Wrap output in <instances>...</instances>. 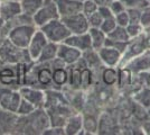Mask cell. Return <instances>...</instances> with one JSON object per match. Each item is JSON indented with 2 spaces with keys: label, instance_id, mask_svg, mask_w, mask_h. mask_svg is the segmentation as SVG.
Segmentation results:
<instances>
[{
  "label": "cell",
  "instance_id": "ac0fdd59",
  "mask_svg": "<svg viewBox=\"0 0 150 135\" xmlns=\"http://www.w3.org/2000/svg\"><path fill=\"white\" fill-rule=\"evenodd\" d=\"M102 81L105 86H114L118 84V79H119V71L115 69V66H105L102 73H101Z\"/></svg>",
  "mask_w": 150,
  "mask_h": 135
},
{
  "label": "cell",
  "instance_id": "ffe728a7",
  "mask_svg": "<svg viewBox=\"0 0 150 135\" xmlns=\"http://www.w3.org/2000/svg\"><path fill=\"white\" fill-rule=\"evenodd\" d=\"M108 39H113V41H119V42H125V43H128L130 41V37L127 33L125 27H122V26H117L110 34H108Z\"/></svg>",
  "mask_w": 150,
  "mask_h": 135
},
{
  "label": "cell",
  "instance_id": "7a4b0ae2",
  "mask_svg": "<svg viewBox=\"0 0 150 135\" xmlns=\"http://www.w3.org/2000/svg\"><path fill=\"white\" fill-rule=\"evenodd\" d=\"M39 29L45 34L48 42L56 43V44L63 43L71 35V32L67 29V27L65 26L61 18L50 20V23L39 27Z\"/></svg>",
  "mask_w": 150,
  "mask_h": 135
},
{
  "label": "cell",
  "instance_id": "3957f363",
  "mask_svg": "<svg viewBox=\"0 0 150 135\" xmlns=\"http://www.w3.org/2000/svg\"><path fill=\"white\" fill-rule=\"evenodd\" d=\"M56 18H61V17H59L56 4H55L54 0H45L44 5L40 7L39 10L33 16L34 25L37 28L42 27L47 23H50V20L56 19Z\"/></svg>",
  "mask_w": 150,
  "mask_h": 135
},
{
  "label": "cell",
  "instance_id": "4dcf8cb0",
  "mask_svg": "<svg viewBox=\"0 0 150 135\" xmlns=\"http://www.w3.org/2000/svg\"><path fill=\"white\" fill-rule=\"evenodd\" d=\"M140 25L144 27V29L150 26V7L144 8L141 10V15H140V20H139Z\"/></svg>",
  "mask_w": 150,
  "mask_h": 135
},
{
  "label": "cell",
  "instance_id": "ba28073f",
  "mask_svg": "<svg viewBox=\"0 0 150 135\" xmlns=\"http://www.w3.org/2000/svg\"><path fill=\"white\" fill-rule=\"evenodd\" d=\"M21 11V6L19 0H5L1 1L0 6V19L5 21L15 19L18 17Z\"/></svg>",
  "mask_w": 150,
  "mask_h": 135
},
{
  "label": "cell",
  "instance_id": "7bdbcfd3",
  "mask_svg": "<svg viewBox=\"0 0 150 135\" xmlns=\"http://www.w3.org/2000/svg\"><path fill=\"white\" fill-rule=\"evenodd\" d=\"M148 1H149V2H150V0H148Z\"/></svg>",
  "mask_w": 150,
  "mask_h": 135
},
{
  "label": "cell",
  "instance_id": "60d3db41",
  "mask_svg": "<svg viewBox=\"0 0 150 135\" xmlns=\"http://www.w3.org/2000/svg\"><path fill=\"white\" fill-rule=\"evenodd\" d=\"M0 6H1V0H0Z\"/></svg>",
  "mask_w": 150,
  "mask_h": 135
},
{
  "label": "cell",
  "instance_id": "6da1fadb",
  "mask_svg": "<svg viewBox=\"0 0 150 135\" xmlns=\"http://www.w3.org/2000/svg\"><path fill=\"white\" fill-rule=\"evenodd\" d=\"M36 31L37 27L34 24H19L10 28L7 35V39L16 47L26 50Z\"/></svg>",
  "mask_w": 150,
  "mask_h": 135
},
{
  "label": "cell",
  "instance_id": "d6a6232c",
  "mask_svg": "<svg viewBox=\"0 0 150 135\" xmlns=\"http://www.w3.org/2000/svg\"><path fill=\"white\" fill-rule=\"evenodd\" d=\"M45 135H63L65 134L64 127L62 126H48L47 129L43 132Z\"/></svg>",
  "mask_w": 150,
  "mask_h": 135
},
{
  "label": "cell",
  "instance_id": "8992f818",
  "mask_svg": "<svg viewBox=\"0 0 150 135\" xmlns=\"http://www.w3.org/2000/svg\"><path fill=\"white\" fill-rule=\"evenodd\" d=\"M61 19L67 27L71 34H83V33L88 32V29H90L88 17L82 11L71 15V16L62 17Z\"/></svg>",
  "mask_w": 150,
  "mask_h": 135
},
{
  "label": "cell",
  "instance_id": "7c38bea8",
  "mask_svg": "<svg viewBox=\"0 0 150 135\" xmlns=\"http://www.w3.org/2000/svg\"><path fill=\"white\" fill-rule=\"evenodd\" d=\"M59 17H66L82 11V2L76 0H54Z\"/></svg>",
  "mask_w": 150,
  "mask_h": 135
},
{
  "label": "cell",
  "instance_id": "cb8c5ba5",
  "mask_svg": "<svg viewBox=\"0 0 150 135\" xmlns=\"http://www.w3.org/2000/svg\"><path fill=\"white\" fill-rule=\"evenodd\" d=\"M125 29H127V33H128L130 39H136L144 32V28L140 25V23H129L125 26Z\"/></svg>",
  "mask_w": 150,
  "mask_h": 135
},
{
  "label": "cell",
  "instance_id": "1f68e13d",
  "mask_svg": "<svg viewBox=\"0 0 150 135\" xmlns=\"http://www.w3.org/2000/svg\"><path fill=\"white\" fill-rule=\"evenodd\" d=\"M114 18L117 20V25L118 26H122V27H125L130 23V19H129V14L127 10L122 11V13L118 14L114 16Z\"/></svg>",
  "mask_w": 150,
  "mask_h": 135
},
{
  "label": "cell",
  "instance_id": "f546056e",
  "mask_svg": "<svg viewBox=\"0 0 150 135\" xmlns=\"http://www.w3.org/2000/svg\"><path fill=\"white\" fill-rule=\"evenodd\" d=\"M108 6L111 9V11H112V14L114 16L120 13H122V11H125V10H127V8H125V4H123L122 0H111Z\"/></svg>",
  "mask_w": 150,
  "mask_h": 135
},
{
  "label": "cell",
  "instance_id": "74e56055",
  "mask_svg": "<svg viewBox=\"0 0 150 135\" xmlns=\"http://www.w3.org/2000/svg\"><path fill=\"white\" fill-rule=\"evenodd\" d=\"M146 114H147V119H150V106L146 108Z\"/></svg>",
  "mask_w": 150,
  "mask_h": 135
},
{
  "label": "cell",
  "instance_id": "83f0119b",
  "mask_svg": "<svg viewBox=\"0 0 150 135\" xmlns=\"http://www.w3.org/2000/svg\"><path fill=\"white\" fill-rule=\"evenodd\" d=\"M117 26L118 25H117L115 18H114V17H111V18H105V19H103L100 28L108 35V34H110V33L112 32Z\"/></svg>",
  "mask_w": 150,
  "mask_h": 135
},
{
  "label": "cell",
  "instance_id": "8d00e7d4",
  "mask_svg": "<svg viewBox=\"0 0 150 135\" xmlns=\"http://www.w3.org/2000/svg\"><path fill=\"white\" fill-rule=\"evenodd\" d=\"M95 1L99 4V6H102V5H109L111 0H95Z\"/></svg>",
  "mask_w": 150,
  "mask_h": 135
},
{
  "label": "cell",
  "instance_id": "f35d334b",
  "mask_svg": "<svg viewBox=\"0 0 150 135\" xmlns=\"http://www.w3.org/2000/svg\"><path fill=\"white\" fill-rule=\"evenodd\" d=\"M2 23H4V21H2V20L0 19V25H2Z\"/></svg>",
  "mask_w": 150,
  "mask_h": 135
},
{
  "label": "cell",
  "instance_id": "d6986e66",
  "mask_svg": "<svg viewBox=\"0 0 150 135\" xmlns=\"http://www.w3.org/2000/svg\"><path fill=\"white\" fill-rule=\"evenodd\" d=\"M82 58L84 59L85 63L88 65V68H98L99 65L102 64L101 62V59L99 56V53L98 51H95L93 49L88 50V51H85L82 53Z\"/></svg>",
  "mask_w": 150,
  "mask_h": 135
},
{
  "label": "cell",
  "instance_id": "ab89813d",
  "mask_svg": "<svg viewBox=\"0 0 150 135\" xmlns=\"http://www.w3.org/2000/svg\"><path fill=\"white\" fill-rule=\"evenodd\" d=\"M76 1H80V2H83V1H84V0H76Z\"/></svg>",
  "mask_w": 150,
  "mask_h": 135
},
{
  "label": "cell",
  "instance_id": "4316f807",
  "mask_svg": "<svg viewBox=\"0 0 150 135\" xmlns=\"http://www.w3.org/2000/svg\"><path fill=\"white\" fill-rule=\"evenodd\" d=\"M98 9H99V4L95 0H84L82 2V13L86 17L98 11Z\"/></svg>",
  "mask_w": 150,
  "mask_h": 135
},
{
  "label": "cell",
  "instance_id": "30bf717a",
  "mask_svg": "<svg viewBox=\"0 0 150 135\" xmlns=\"http://www.w3.org/2000/svg\"><path fill=\"white\" fill-rule=\"evenodd\" d=\"M57 58L63 61L66 65H73L82 58V52L71 45L61 43L58 44Z\"/></svg>",
  "mask_w": 150,
  "mask_h": 135
},
{
  "label": "cell",
  "instance_id": "f1b7e54d",
  "mask_svg": "<svg viewBox=\"0 0 150 135\" xmlns=\"http://www.w3.org/2000/svg\"><path fill=\"white\" fill-rule=\"evenodd\" d=\"M88 20L90 28H100L101 24L103 21V17L101 16V14L99 11H95L92 15L88 16Z\"/></svg>",
  "mask_w": 150,
  "mask_h": 135
},
{
  "label": "cell",
  "instance_id": "d4e9b609",
  "mask_svg": "<svg viewBox=\"0 0 150 135\" xmlns=\"http://www.w3.org/2000/svg\"><path fill=\"white\" fill-rule=\"evenodd\" d=\"M127 9H140L142 10L144 8L150 7V2L148 0H122Z\"/></svg>",
  "mask_w": 150,
  "mask_h": 135
},
{
  "label": "cell",
  "instance_id": "44dd1931",
  "mask_svg": "<svg viewBox=\"0 0 150 135\" xmlns=\"http://www.w3.org/2000/svg\"><path fill=\"white\" fill-rule=\"evenodd\" d=\"M99 129V123L93 116H83V131H86V133L94 134Z\"/></svg>",
  "mask_w": 150,
  "mask_h": 135
},
{
  "label": "cell",
  "instance_id": "8fae6325",
  "mask_svg": "<svg viewBox=\"0 0 150 135\" xmlns=\"http://www.w3.org/2000/svg\"><path fill=\"white\" fill-rule=\"evenodd\" d=\"M63 43L73 46L75 49H77L79 51H81L82 53L92 49L91 37H90L88 32L83 33V34H71Z\"/></svg>",
  "mask_w": 150,
  "mask_h": 135
},
{
  "label": "cell",
  "instance_id": "603a6c76",
  "mask_svg": "<svg viewBox=\"0 0 150 135\" xmlns=\"http://www.w3.org/2000/svg\"><path fill=\"white\" fill-rule=\"evenodd\" d=\"M37 109L33 104H30L29 101H27L25 99L21 98V101L19 104L18 108L16 110V114L18 116H28L30 115L33 111Z\"/></svg>",
  "mask_w": 150,
  "mask_h": 135
},
{
  "label": "cell",
  "instance_id": "484cf974",
  "mask_svg": "<svg viewBox=\"0 0 150 135\" xmlns=\"http://www.w3.org/2000/svg\"><path fill=\"white\" fill-rule=\"evenodd\" d=\"M134 99L137 100L139 105H141L142 107L147 108L150 106V88H146V89L141 90L140 92H138Z\"/></svg>",
  "mask_w": 150,
  "mask_h": 135
},
{
  "label": "cell",
  "instance_id": "b9f144b4",
  "mask_svg": "<svg viewBox=\"0 0 150 135\" xmlns=\"http://www.w3.org/2000/svg\"><path fill=\"white\" fill-rule=\"evenodd\" d=\"M1 1H5V0H1Z\"/></svg>",
  "mask_w": 150,
  "mask_h": 135
},
{
  "label": "cell",
  "instance_id": "5b68a950",
  "mask_svg": "<svg viewBox=\"0 0 150 135\" xmlns=\"http://www.w3.org/2000/svg\"><path fill=\"white\" fill-rule=\"evenodd\" d=\"M19 94L23 99L33 104L36 108H44L46 100V91L33 86L23 84L19 87Z\"/></svg>",
  "mask_w": 150,
  "mask_h": 135
},
{
  "label": "cell",
  "instance_id": "4fadbf2b",
  "mask_svg": "<svg viewBox=\"0 0 150 135\" xmlns=\"http://www.w3.org/2000/svg\"><path fill=\"white\" fill-rule=\"evenodd\" d=\"M64 131L66 135H77L83 132V115L81 113L72 114L67 118L64 125Z\"/></svg>",
  "mask_w": 150,
  "mask_h": 135
},
{
  "label": "cell",
  "instance_id": "52a82bcc",
  "mask_svg": "<svg viewBox=\"0 0 150 135\" xmlns=\"http://www.w3.org/2000/svg\"><path fill=\"white\" fill-rule=\"evenodd\" d=\"M47 43H48V39H46L45 34L39 28H37V31L35 32L33 39H31V41L29 42L28 46H27V49H26L31 61H34V62L37 61V59L39 58L43 49L46 46Z\"/></svg>",
  "mask_w": 150,
  "mask_h": 135
},
{
  "label": "cell",
  "instance_id": "5bb4252c",
  "mask_svg": "<svg viewBox=\"0 0 150 135\" xmlns=\"http://www.w3.org/2000/svg\"><path fill=\"white\" fill-rule=\"evenodd\" d=\"M52 69H53V86L64 87L69 84V72L66 69V65L52 66Z\"/></svg>",
  "mask_w": 150,
  "mask_h": 135
},
{
  "label": "cell",
  "instance_id": "2e32d148",
  "mask_svg": "<svg viewBox=\"0 0 150 135\" xmlns=\"http://www.w3.org/2000/svg\"><path fill=\"white\" fill-rule=\"evenodd\" d=\"M88 34L91 37V44H92V49L95 51H99L102 49L106 42V35L101 28H90L88 29Z\"/></svg>",
  "mask_w": 150,
  "mask_h": 135
},
{
  "label": "cell",
  "instance_id": "7402d4cb",
  "mask_svg": "<svg viewBox=\"0 0 150 135\" xmlns=\"http://www.w3.org/2000/svg\"><path fill=\"white\" fill-rule=\"evenodd\" d=\"M93 80V74L92 70L88 66L81 68V88L82 89H88L92 84Z\"/></svg>",
  "mask_w": 150,
  "mask_h": 135
},
{
  "label": "cell",
  "instance_id": "e0dca14e",
  "mask_svg": "<svg viewBox=\"0 0 150 135\" xmlns=\"http://www.w3.org/2000/svg\"><path fill=\"white\" fill-rule=\"evenodd\" d=\"M21 11L28 16H34L39 10V8L44 5L45 0H19Z\"/></svg>",
  "mask_w": 150,
  "mask_h": 135
},
{
  "label": "cell",
  "instance_id": "9c48e42d",
  "mask_svg": "<svg viewBox=\"0 0 150 135\" xmlns=\"http://www.w3.org/2000/svg\"><path fill=\"white\" fill-rule=\"evenodd\" d=\"M99 56L101 59V62L104 66H118L121 63L122 59V53L118 51L117 49L104 45L99 51Z\"/></svg>",
  "mask_w": 150,
  "mask_h": 135
},
{
  "label": "cell",
  "instance_id": "277c9868",
  "mask_svg": "<svg viewBox=\"0 0 150 135\" xmlns=\"http://www.w3.org/2000/svg\"><path fill=\"white\" fill-rule=\"evenodd\" d=\"M20 101L21 96L18 89L0 86V109L16 113Z\"/></svg>",
  "mask_w": 150,
  "mask_h": 135
},
{
  "label": "cell",
  "instance_id": "d590c367",
  "mask_svg": "<svg viewBox=\"0 0 150 135\" xmlns=\"http://www.w3.org/2000/svg\"><path fill=\"white\" fill-rule=\"evenodd\" d=\"M142 129H144V133L150 135V119H146L142 125Z\"/></svg>",
  "mask_w": 150,
  "mask_h": 135
},
{
  "label": "cell",
  "instance_id": "9a60e30c",
  "mask_svg": "<svg viewBox=\"0 0 150 135\" xmlns=\"http://www.w3.org/2000/svg\"><path fill=\"white\" fill-rule=\"evenodd\" d=\"M57 51H58V44L48 42L46 46L43 49L39 58L37 59L38 63H50L57 58Z\"/></svg>",
  "mask_w": 150,
  "mask_h": 135
},
{
  "label": "cell",
  "instance_id": "836d02e7",
  "mask_svg": "<svg viewBox=\"0 0 150 135\" xmlns=\"http://www.w3.org/2000/svg\"><path fill=\"white\" fill-rule=\"evenodd\" d=\"M127 11L129 14V19L130 23H139L140 20V15H141V10L140 9H127Z\"/></svg>",
  "mask_w": 150,
  "mask_h": 135
},
{
  "label": "cell",
  "instance_id": "e575fe53",
  "mask_svg": "<svg viewBox=\"0 0 150 135\" xmlns=\"http://www.w3.org/2000/svg\"><path fill=\"white\" fill-rule=\"evenodd\" d=\"M98 11L101 14V16L103 17V19L105 18H111V17H114V15L112 14L111 9L109 8L108 5H102V6H99V9Z\"/></svg>",
  "mask_w": 150,
  "mask_h": 135
}]
</instances>
